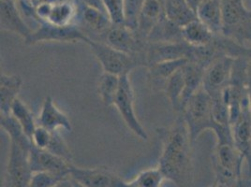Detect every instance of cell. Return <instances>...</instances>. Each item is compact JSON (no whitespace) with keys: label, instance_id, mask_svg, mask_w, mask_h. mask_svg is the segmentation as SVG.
Listing matches in <instances>:
<instances>
[{"label":"cell","instance_id":"6da1fadb","mask_svg":"<svg viewBox=\"0 0 251 187\" xmlns=\"http://www.w3.org/2000/svg\"><path fill=\"white\" fill-rule=\"evenodd\" d=\"M162 151L158 167L177 187H189L193 178L192 141L182 115L167 129H159Z\"/></svg>","mask_w":251,"mask_h":187},{"label":"cell","instance_id":"7a4b0ae2","mask_svg":"<svg viewBox=\"0 0 251 187\" xmlns=\"http://www.w3.org/2000/svg\"><path fill=\"white\" fill-rule=\"evenodd\" d=\"M180 115L187 123L192 143L206 130L213 131L217 139L225 138L231 132L230 127H220L216 124L213 115V99L203 87L188 99Z\"/></svg>","mask_w":251,"mask_h":187},{"label":"cell","instance_id":"3957f363","mask_svg":"<svg viewBox=\"0 0 251 187\" xmlns=\"http://www.w3.org/2000/svg\"><path fill=\"white\" fill-rule=\"evenodd\" d=\"M222 1V36L244 47L251 43V8L247 0Z\"/></svg>","mask_w":251,"mask_h":187},{"label":"cell","instance_id":"277c9868","mask_svg":"<svg viewBox=\"0 0 251 187\" xmlns=\"http://www.w3.org/2000/svg\"><path fill=\"white\" fill-rule=\"evenodd\" d=\"M87 45L104 72L121 77L128 75V73L136 68L147 66L146 54H128L116 50L104 42L92 40Z\"/></svg>","mask_w":251,"mask_h":187},{"label":"cell","instance_id":"5b68a950","mask_svg":"<svg viewBox=\"0 0 251 187\" xmlns=\"http://www.w3.org/2000/svg\"><path fill=\"white\" fill-rule=\"evenodd\" d=\"M245 159L233 142L217 143L213 156L216 182L226 187H236L240 183Z\"/></svg>","mask_w":251,"mask_h":187},{"label":"cell","instance_id":"8992f818","mask_svg":"<svg viewBox=\"0 0 251 187\" xmlns=\"http://www.w3.org/2000/svg\"><path fill=\"white\" fill-rule=\"evenodd\" d=\"M32 145H23L11 140L5 187H28L33 176L29 163Z\"/></svg>","mask_w":251,"mask_h":187},{"label":"cell","instance_id":"52a82bcc","mask_svg":"<svg viewBox=\"0 0 251 187\" xmlns=\"http://www.w3.org/2000/svg\"><path fill=\"white\" fill-rule=\"evenodd\" d=\"M114 106L130 131L141 140H147V130L139 121L134 110V92L128 75L120 77L119 90Z\"/></svg>","mask_w":251,"mask_h":187},{"label":"cell","instance_id":"ba28073f","mask_svg":"<svg viewBox=\"0 0 251 187\" xmlns=\"http://www.w3.org/2000/svg\"><path fill=\"white\" fill-rule=\"evenodd\" d=\"M235 59L230 55H221L205 69L202 87L211 97L220 95L230 84Z\"/></svg>","mask_w":251,"mask_h":187},{"label":"cell","instance_id":"9c48e42d","mask_svg":"<svg viewBox=\"0 0 251 187\" xmlns=\"http://www.w3.org/2000/svg\"><path fill=\"white\" fill-rule=\"evenodd\" d=\"M83 42L88 44L91 40L77 26H56L48 23H42L40 27L32 32L30 37L25 42V44L33 45L39 42Z\"/></svg>","mask_w":251,"mask_h":187},{"label":"cell","instance_id":"30bf717a","mask_svg":"<svg viewBox=\"0 0 251 187\" xmlns=\"http://www.w3.org/2000/svg\"><path fill=\"white\" fill-rule=\"evenodd\" d=\"M100 42H104L118 51L132 55L146 54L147 51V42H142L138 38L136 32L125 24L113 25Z\"/></svg>","mask_w":251,"mask_h":187},{"label":"cell","instance_id":"8fae6325","mask_svg":"<svg viewBox=\"0 0 251 187\" xmlns=\"http://www.w3.org/2000/svg\"><path fill=\"white\" fill-rule=\"evenodd\" d=\"M71 179L83 187H119L121 179L107 167H80L71 165Z\"/></svg>","mask_w":251,"mask_h":187},{"label":"cell","instance_id":"7c38bea8","mask_svg":"<svg viewBox=\"0 0 251 187\" xmlns=\"http://www.w3.org/2000/svg\"><path fill=\"white\" fill-rule=\"evenodd\" d=\"M29 163L33 173L43 172L63 178H70L71 165L59 156H55L47 150L32 145L29 152Z\"/></svg>","mask_w":251,"mask_h":187},{"label":"cell","instance_id":"4fadbf2b","mask_svg":"<svg viewBox=\"0 0 251 187\" xmlns=\"http://www.w3.org/2000/svg\"><path fill=\"white\" fill-rule=\"evenodd\" d=\"M190 52V46L185 42L147 43L146 57L147 67L157 63L165 62L187 58Z\"/></svg>","mask_w":251,"mask_h":187},{"label":"cell","instance_id":"5bb4252c","mask_svg":"<svg viewBox=\"0 0 251 187\" xmlns=\"http://www.w3.org/2000/svg\"><path fill=\"white\" fill-rule=\"evenodd\" d=\"M233 144L248 160L251 172V114L249 100L244 104L240 115L230 125Z\"/></svg>","mask_w":251,"mask_h":187},{"label":"cell","instance_id":"9a60e30c","mask_svg":"<svg viewBox=\"0 0 251 187\" xmlns=\"http://www.w3.org/2000/svg\"><path fill=\"white\" fill-rule=\"evenodd\" d=\"M165 16L161 0H146L137 22L136 32L142 42H147L149 35Z\"/></svg>","mask_w":251,"mask_h":187},{"label":"cell","instance_id":"2e32d148","mask_svg":"<svg viewBox=\"0 0 251 187\" xmlns=\"http://www.w3.org/2000/svg\"><path fill=\"white\" fill-rule=\"evenodd\" d=\"M1 30L16 34L24 42L30 37L33 32L23 20L14 0H1Z\"/></svg>","mask_w":251,"mask_h":187},{"label":"cell","instance_id":"e0dca14e","mask_svg":"<svg viewBox=\"0 0 251 187\" xmlns=\"http://www.w3.org/2000/svg\"><path fill=\"white\" fill-rule=\"evenodd\" d=\"M38 125L52 132L57 131L59 128H63L68 132L73 131L71 120L56 106L51 95L46 96L42 102L41 114L38 118Z\"/></svg>","mask_w":251,"mask_h":187},{"label":"cell","instance_id":"ac0fdd59","mask_svg":"<svg viewBox=\"0 0 251 187\" xmlns=\"http://www.w3.org/2000/svg\"><path fill=\"white\" fill-rule=\"evenodd\" d=\"M81 4V7H78V14H80L81 20L84 22L88 31L100 35V42H101L105 34L113 26V23L104 11L89 5L84 1Z\"/></svg>","mask_w":251,"mask_h":187},{"label":"cell","instance_id":"d6986e66","mask_svg":"<svg viewBox=\"0 0 251 187\" xmlns=\"http://www.w3.org/2000/svg\"><path fill=\"white\" fill-rule=\"evenodd\" d=\"M23 85V79L19 75L1 74L0 79V111L1 115L11 114V106L18 98Z\"/></svg>","mask_w":251,"mask_h":187},{"label":"cell","instance_id":"ffe728a7","mask_svg":"<svg viewBox=\"0 0 251 187\" xmlns=\"http://www.w3.org/2000/svg\"><path fill=\"white\" fill-rule=\"evenodd\" d=\"M197 18L216 35L222 34V1L202 0L196 11Z\"/></svg>","mask_w":251,"mask_h":187},{"label":"cell","instance_id":"44dd1931","mask_svg":"<svg viewBox=\"0 0 251 187\" xmlns=\"http://www.w3.org/2000/svg\"><path fill=\"white\" fill-rule=\"evenodd\" d=\"M183 40L191 47H203L215 41L216 35L199 19H195L182 27Z\"/></svg>","mask_w":251,"mask_h":187},{"label":"cell","instance_id":"7402d4cb","mask_svg":"<svg viewBox=\"0 0 251 187\" xmlns=\"http://www.w3.org/2000/svg\"><path fill=\"white\" fill-rule=\"evenodd\" d=\"M163 6L165 17L181 28L197 19L196 12L189 7L186 0H163Z\"/></svg>","mask_w":251,"mask_h":187},{"label":"cell","instance_id":"603a6c76","mask_svg":"<svg viewBox=\"0 0 251 187\" xmlns=\"http://www.w3.org/2000/svg\"><path fill=\"white\" fill-rule=\"evenodd\" d=\"M185 82V91L183 95V107L188 102V99L199 91L203 84V77L205 68L195 62L188 61L182 68ZM182 113V112H181Z\"/></svg>","mask_w":251,"mask_h":187},{"label":"cell","instance_id":"cb8c5ba5","mask_svg":"<svg viewBox=\"0 0 251 187\" xmlns=\"http://www.w3.org/2000/svg\"><path fill=\"white\" fill-rule=\"evenodd\" d=\"M78 17V6L73 0H60L53 4L51 15L46 23L56 26L74 25Z\"/></svg>","mask_w":251,"mask_h":187},{"label":"cell","instance_id":"d4e9b609","mask_svg":"<svg viewBox=\"0 0 251 187\" xmlns=\"http://www.w3.org/2000/svg\"><path fill=\"white\" fill-rule=\"evenodd\" d=\"M164 91L174 111L181 114L183 107V95L185 91V82L182 69L168 79L164 84Z\"/></svg>","mask_w":251,"mask_h":187},{"label":"cell","instance_id":"484cf974","mask_svg":"<svg viewBox=\"0 0 251 187\" xmlns=\"http://www.w3.org/2000/svg\"><path fill=\"white\" fill-rule=\"evenodd\" d=\"M10 115L19 123L25 135L31 140L33 133L38 126V121L29 107L18 97L11 106Z\"/></svg>","mask_w":251,"mask_h":187},{"label":"cell","instance_id":"4316f807","mask_svg":"<svg viewBox=\"0 0 251 187\" xmlns=\"http://www.w3.org/2000/svg\"><path fill=\"white\" fill-rule=\"evenodd\" d=\"M188 62V59L183 58L154 64L148 67L149 79L155 83H163L165 84L166 81L173 74L182 69L184 65Z\"/></svg>","mask_w":251,"mask_h":187},{"label":"cell","instance_id":"83f0119b","mask_svg":"<svg viewBox=\"0 0 251 187\" xmlns=\"http://www.w3.org/2000/svg\"><path fill=\"white\" fill-rule=\"evenodd\" d=\"M120 77L111 73L103 72L98 84V92L106 107L115 105V98L119 90Z\"/></svg>","mask_w":251,"mask_h":187},{"label":"cell","instance_id":"f1b7e54d","mask_svg":"<svg viewBox=\"0 0 251 187\" xmlns=\"http://www.w3.org/2000/svg\"><path fill=\"white\" fill-rule=\"evenodd\" d=\"M101 3L113 25L125 24V0H101Z\"/></svg>","mask_w":251,"mask_h":187},{"label":"cell","instance_id":"f546056e","mask_svg":"<svg viewBox=\"0 0 251 187\" xmlns=\"http://www.w3.org/2000/svg\"><path fill=\"white\" fill-rule=\"evenodd\" d=\"M164 180L166 178L158 166L141 171L134 179L140 187H161Z\"/></svg>","mask_w":251,"mask_h":187},{"label":"cell","instance_id":"4dcf8cb0","mask_svg":"<svg viewBox=\"0 0 251 187\" xmlns=\"http://www.w3.org/2000/svg\"><path fill=\"white\" fill-rule=\"evenodd\" d=\"M46 150L54 154L55 156H59L63 159H65L66 161L73 163V159H74L73 154H72L69 146L67 145L66 141L64 140L62 136L59 134L58 131L52 132L51 141Z\"/></svg>","mask_w":251,"mask_h":187},{"label":"cell","instance_id":"1f68e13d","mask_svg":"<svg viewBox=\"0 0 251 187\" xmlns=\"http://www.w3.org/2000/svg\"><path fill=\"white\" fill-rule=\"evenodd\" d=\"M146 0H125L126 25L136 30L137 22Z\"/></svg>","mask_w":251,"mask_h":187},{"label":"cell","instance_id":"d6a6232c","mask_svg":"<svg viewBox=\"0 0 251 187\" xmlns=\"http://www.w3.org/2000/svg\"><path fill=\"white\" fill-rule=\"evenodd\" d=\"M66 179H69V178H63V177L56 176L49 173L37 172V173H33L31 181L27 187H52L57 183Z\"/></svg>","mask_w":251,"mask_h":187},{"label":"cell","instance_id":"836d02e7","mask_svg":"<svg viewBox=\"0 0 251 187\" xmlns=\"http://www.w3.org/2000/svg\"><path fill=\"white\" fill-rule=\"evenodd\" d=\"M52 134V131H49L41 125H38L32 136V144L37 148L46 150L51 141Z\"/></svg>","mask_w":251,"mask_h":187},{"label":"cell","instance_id":"e575fe53","mask_svg":"<svg viewBox=\"0 0 251 187\" xmlns=\"http://www.w3.org/2000/svg\"><path fill=\"white\" fill-rule=\"evenodd\" d=\"M247 91H248V99H249V106L251 114V61L249 62L248 68V81H247Z\"/></svg>","mask_w":251,"mask_h":187},{"label":"cell","instance_id":"d590c367","mask_svg":"<svg viewBox=\"0 0 251 187\" xmlns=\"http://www.w3.org/2000/svg\"><path fill=\"white\" fill-rule=\"evenodd\" d=\"M52 187H75V184L71 178H69V179L63 180L61 182L57 183L56 185H54Z\"/></svg>","mask_w":251,"mask_h":187},{"label":"cell","instance_id":"8d00e7d4","mask_svg":"<svg viewBox=\"0 0 251 187\" xmlns=\"http://www.w3.org/2000/svg\"><path fill=\"white\" fill-rule=\"evenodd\" d=\"M188 2L189 7L193 10V11L196 12L198 7L200 6V4L202 2V0H186Z\"/></svg>","mask_w":251,"mask_h":187},{"label":"cell","instance_id":"74e56055","mask_svg":"<svg viewBox=\"0 0 251 187\" xmlns=\"http://www.w3.org/2000/svg\"><path fill=\"white\" fill-rule=\"evenodd\" d=\"M119 187H140L138 186L136 182L134 180H132L131 182H125V181H121Z\"/></svg>","mask_w":251,"mask_h":187},{"label":"cell","instance_id":"f35d334b","mask_svg":"<svg viewBox=\"0 0 251 187\" xmlns=\"http://www.w3.org/2000/svg\"><path fill=\"white\" fill-rule=\"evenodd\" d=\"M224 187V186H221V185H220V184H218V183H217V182H216V183H215V184H214V185H213V186H212V187Z\"/></svg>","mask_w":251,"mask_h":187},{"label":"cell","instance_id":"ab89813d","mask_svg":"<svg viewBox=\"0 0 251 187\" xmlns=\"http://www.w3.org/2000/svg\"><path fill=\"white\" fill-rule=\"evenodd\" d=\"M14 1H16V0H14Z\"/></svg>","mask_w":251,"mask_h":187}]
</instances>
